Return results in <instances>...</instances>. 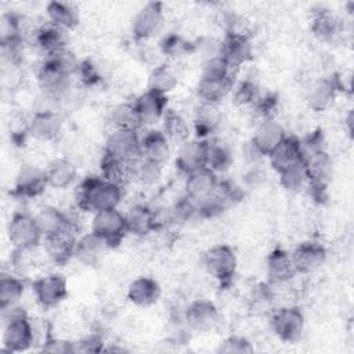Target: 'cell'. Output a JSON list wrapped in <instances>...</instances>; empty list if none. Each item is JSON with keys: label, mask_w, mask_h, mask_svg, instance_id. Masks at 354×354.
<instances>
[{"label": "cell", "mask_w": 354, "mask_h": 354, "mask_svg": "<svg viewBox=\"0 0 354 354\" xmlns=\"http://www.w3.org/2000/svg\"><path fill=\"white\" fill-rule=\"evenodd\" d=\"M313 35L322 41H335L343 33V21L330 10H319L313 15Z\"/></svg>", "instance_id": "30"}, {"label": "cell", "mask_w": 354, "mask_h": 354, "mask_svg": "<svg viewBox=\"0 0 354 354\" xmlns=\"http://www.w3.org/2000/svg\"><path fill=\"white\" fill-rule=\"evenodd\" d=\"M22 43L21 19L12 12H4L0 22V44L1 48L19 47Z\"/></svg>", "instance_id": "37"}, {"label": "cell", "mask_w": 354, "mask_h": 354, "mask_svg": "<svg viewBox=\"0 0 354 354\" xmlns=\"http://www.w3.org/2000/svg\"><path fill=\"white\" fill-rule=\"evenodd\" d=\"M267 279L271 285H282L297 275L290 253L282 248H275L270 252L266 260Z\"/></svg>", "instance_id": "23"}, {"label": "cell", "mask_w": 354, "mask_h": 354, "mask_svg": "<svg viewBox=\"0 0 354 354\" xmlns=\"http://www.w3.org/2000/svg\"><path fill=\"white\" fill-rule=\"evenodd\" d=\"M268 158L277 173L306 160L301 141L292 136H286L283 141L268 155Z\"/></svg>", "instance_id": "24"}, {"label": "cell", "mask_w": 354, "mask_h": 354, "mask_svg": "<svg viewBox=\"0 0 354 354\" xmlns=\"http://www.w3.org/2000/svg\"><path fill=\"white\" fill-rule=\"evenodd\" d=\"M64 29L47 22L33 32V44L46 55L66 48V36Z\"/></svg>", "instance_id": "31"}, {"label": "cell", "mask_w": 354, "mask_h": 354, "mask_svg": "<svg viewBox=\"0 0 354 354\" xmlns=\"http://www.w3.org/2000/svg\"><path fill=\"white\" fill-rule=\"evenodd\" d=\"M75 75H77V76L80 77L82 83H84L86 86L94 84V83H97V82L100 80V73H98V71H97L95 66H94L91 62H88V61L79 62V66H77V71H76Z\"/></svg>", "instance_id": "47"}, {"label": "cell", "mask_w": 354, "mask_h": 354, "mask_svg": "<svg viewBox=\"0 0 354 354\" xmlns=\"http://www.w3.org/2000/svg\"><path fill=\"white\" fill-rule=\"evenodd\" d=\"M171 152V142L162 130H148L141 137V156L163 166Z\"/></svg>", "instance_id": "26"}, {"label": "cell", "mask_w": 354, "mask_h": 354, "mask_svg": "<svg viewBox=\"0 0 354 354\" xmlns=\"http://www.w3.org/2000/svg\"><path fill=\"white\" fill-rule=\"evenodd\" d=\"M162 295L160 285L151 277H138L130 282L127 288L129 300L138 307H149L155 304Z\"/></svg>", "instance_id": "29"}, {"label": "cell", "mask_w": 354, "mask_h": 354, "mask_svg": "<svg viewBox=\"0 0 354 354\" xmlns=\"http://www.w3.org/2000/svg\"><path fill=\"white\" fill-rule=\"evenodd\" d=\"M62 131V119L57 111H35L28 122V134L37 141H55Z\"/></svg>", "instance_id": "19"}, {"label": "cell", "mask_w": 354, "mask_h": 354, "mask_svg": "<svg viewBox=\"0 0 354 354\" xmlns=\"http://www.w3.org/2000/svg\"><path fill=\"white\" fill-rule=\"evenodd\" d=\"M37 224L43 232V236L59 234V232H75L77 230V225L68 213L62 212L61 209L46 205L37 210L35 214Z\"/></svg>", "instance_id": "21"}, {"label": "cell", "mask_w": 354, "mask_h": 354, "mask_svg": "<svg viewBox=\"0 0 354 354\" xmlns=\"http://www.w3.org/2000/svg\"><path fill=\"white\" fill-rule=\"evenodd\" d=\"M220 178L216 171L210 167H202L185 176L184 191L185 196L194 202H201L216 192L218 188Z\"/></svg>", "instance_id": "20"}, {"label": "cell", "mask_w": 354, "mask_h": 354, "mask_svg": "<svg viewBox=\"0 0 354 354\" xmlns=\"http://www.w3.org/2000/svg\"><path fill=\"white\" fill-rule=\"evenodd\" d=\"M203 266L221 288L232 283L236 274L238 260L234 249L225 243H218L209 248L203 254Z\"/></svg>", "instance_id": "5"}, {"label": "cell", "mask_w": 354, "mask_h": 354, "mask_svg": "<svg viewBox=\"0 0 354 354\" xmlns=\"http://www.w3.org/2000/svg\"><path fill=\"white\" fill-rule=\"evenodd\" d=\"M159 47H160L162 54L169 55V57H180V55H184L187 53L195 51V44L187 41L184 37H181L177 33H171V35L165 36L162 39Z\"/></svg>", "instance_id": "43"}, {"label": "cell", "mask_w": 354, "mask_h": 354, "mask_svg": "<svg viewBox=\"0 0 354 354\" xmlns=\"http://www.w3.org/2000/svg\"><path fill=\"white\" fill-rule=\"evenodd\" d=\"M220 57L232 71L249 62L253 57V46L249 35L225 33L224 40H221Z\"/></svg>", "instance_id": "15"}, {"label": "cell", "mask_w": 354, "mask_h": 354, "mask_svg": "<svg viewBox=\"0 0 354 354\" xmlns=\"http://www.w3.org/2000/svg\"><path fill=\"white\" fill-rule=\"evenodd\" d=\"M46 12L48 22L64 30L73 29L79 24V11L71 3L50 1L46 7Z\"/></svg>", "instance_id": "33"}, {"label": "cell", "mask_w": 354, "mask_h": 354, "mask_svg": "<svg viewBox=\"0 0 354 354\" xmlns=\"http://www.w3.org/2000/svg\"><path fill=\"white\" fill-rule=\"evenodd\" d=\"M220 122H221V116L217 109V105L202 104V106L196 111L195 122H194L198 138L206 140V136L212 134L217 129Z\"/></svg>", "instance_id": "39"}, {"label": "cell", "mask_w": 354, "mask_h": 354, "mask_svg": "<svg viewBox=\"0 0 354 354\" xmlns=\"http://www.w3.org/2000/svg\"><path fill=\"white\" fill-rule=\"evenodd\" d=\"M133 108L140 124L151 126L163 119L167 111V95L145 90L133 101Z\"/></svg>", "instance_id": "16"}, {"label": "cell", "mask_w": 354, "mask_h": 354, "mask_svg": "<svg viewBox=\"0 0 354 354\" xmlns=\"http://www.w3.org/2000/svg\"><path fill=\"white\" fill-rule=\"evenodd\" d=\"M104 153L126 162L141 158V137L137 129H112L105 140Z\"/></svg>", "instance_id": "6"}, {"label": "cell", "mask_w": 354, "mask_h": 354, "mask_svg": "<svg viewBox=\"0 0 354 354\" xmlns=\"http://www.w3.org/2000/svg\"><path fill=\"white\" fill-rule=\"evenodd\" d=\"M3 317V348L8 353H21L28 350L35 340L32 322L19 304L1 310Z\"/></svg>", "instance_id": "3"}, {"label": "cell", "mask_w": 354, "mask_h": 354, "mask_svg": "<svg viewBox=\"0 0 354 354\" xmlns=\"http://www.w3.org/2000/svg\"><path fill=\"white\" fill-rule=\"evenodd\" d=\"M48 187L46 169H40L37 166L25 165L19 169L15 183H14V194L19 198H36L40 196L46 188Z\"/></svg>", "instance_id": "18"}, {"label": "cell", "mask_w": 354, "mask_h": 354, "mask_svg": "<svg viewBox=\"0 0 354 354\" xmlns=\"http://www.w3.org/2000/svg\"><path fill=\"white\" fill-rule=\"evenodd\" d=\"M176 166L184 174L207 167V138L187 140L178 145Z\"/></svg>", "instance_id": "14"}, {"label": "cell", "mask_w": 354, "mask_h": 354, "mask_svg": "<svg viewBox=\"0 0 354 354\" xmlns=\"http://www.w3.org/2000/svg\"><path fill=\"white\" fill-rule=\"evenodd\" d=\"M162 177V166L144 159L142 156L133 163V178L142 185L151 187L159 183Z\"/></svg>", "instance_id": "40"}, {"label": "cell", "mask_w": 354, "mask_h": 354, "mask_svg": "<svg viewBox=\"0 0 354 354\" xmlns=\"http://www.w3.org/2000/svg\"><path fill=\"white\" fill-rule=\"evenodd\" d=\"M232 100L236 105H253L260 95L259 86L254 80L245 79L232 87Z\"/></svg>", "instance_id": "44"}, {"label": "cell", "mask_w": 354, "mask_h": 354, "mask_svg": "<svg viewBox=\"0 0 354 354\" xmlns=\"http://www.w3.org/2000/svg\"><path fill=\"white\" fill-rule=\"evenodd\" d=\"M270 325L279 340L283 343H295L303 335L304 315L300 308L295 306L281 307L272 313Z\"/></svg>", "instance_id": "8"}, {"label": "cell", "mask_w": 354, "mask_h": 354, "mask_svg": "<svg viewBox=\"0 0 354 354\" xmlns=\"http://www.w3.org/2000/svg\"><path fill=\"white\" fill-rule=\"evenodd\" d=\"M90 231L102 238L109 248L118 245L127 234L124 213H122L118 207L94 213Z\"/></svg>", "instance_id": "9"}, {"label": "cell", "mask_w": 354, "mask_h": 354, "mask_svg": "<svg viewBox=\"0 0 354 354\" xmlns=\"http://www.w3.org/2000/svg\"><path fill=\"white\" fill-rule=\"evenodd\" d=\"M165 15L160 3H147L133 18L131 33L137 41H147L155 37L163 26Z\"/></svg>", "instance_id": "10"}, {"label": "cell", "mask_w": 354, "mask_h": 354, "mask_svg": "<svg viewBox=\"0 0 354 354\" xmlns=\"http://www.w3.org/2000/svg\"><path fill=\"white\" fill-rule=\"evenodd\" d=\"M254 348L252 343L243 336H230L223 343H220L217 351L227 354H245L252 353Z\"/></svg>", "instance_id": "45"}, {"label": "cell", "mask_w": 354, "mask_h": 354, "mask_svg": "<svg viewBox=\"0 0 354 354\" xmlns=\"http://www.w3.org/2000/svg\"><path fill=\"white\" fill-rule=\"evenodd\" d=\"M283 126L277 119H264L256 126L250 148L257 156H268L286 137Z\"/></svg>", "instance_id": "12"}, {"label": "cell", "mask_w": 354, "mask_h": 354, "mask_svg": "<svg viewBox=\"0 0 354 354\" xmlns=\"http://www.w3.org/2000/svg\"><path fill=\"white\" fill-rule=\"evenodd\" d=\"M32 290L36 301L43 308H54L68 296L66 281L58 274H48L35 279Z\"/></svg>", "instance_id": "11"}, {"label": "cell", "mask_w": 354, "mask_h": 354, "mask_svg": "<svg viewBox=\"0 0 354 354\" xmlns=\"http://www.w3.org/2000/svg\"><path fill=\"white\" fill-rule=\"evenodd\" d=\"M177 86V75L167 64L155 65L148 76L147 90L167 95Z\"/></svg>", "instance_id": "34"}, {"label": "cell", "mask_w": 354, "mask_h": 354, "mask_svg": "<svg viewBox=\"0 0 354 354\" xmlns=\"http://www.w3.org/2000/svg\"><path fill=\"white\" fill-rule=\"evenodd\" d=\"M123 198V187L108 181L102 176L86 177L77 187L76 205L79 210L97 213L116 209Z\"/></svg>", "instance_id": "1"}, {"label": "cell", "mask_w": 354, "mask_h": 354, "mask_svg": "<svg viewBox=\"0 0 354 354\" xmlns=\"http://www.w3.org/2000/svg\"><path fill=\"white\" fill-rule=\"evenodd\" d=\"M7 234L14 250H33L44 238L35 214L28 212H15L11 216Z\"/></svg>", "instance_id": "4"}, {"label": "cell", "mask_w": 354, "mask_h": 354, "mask_svg": "<svg viewBox=\"0 0 354 354\" xmlns=\"http://www.w3.org/2000/svg\"><path fill=\"white\" fill-rule=\"evenodd\" d=\"M232 151L221 140H207V167L213 171H224L232 163Z\"/></svg>", "instance_id": "38"}, {"label": "cell", "mask_w": 354, "mask_h": 354, "mask_svg": "<svg viewBox=\"0 0 354 354\" xmlns=\"http://www.w3.org/2000/svg\"><path fill=\"white\" fill-rule=\"evenodd\" d=\"M234 87V71L220 55L206 59L202 76L196 84V95L202 104H220Z\"/></svg>", "instance_id": "2"}, {"label": "cell", "mask_w": 354, "mask_h": 354, "mask_svg": "<svg viewBox=\"0 0 354 354\" xmlns=\"http://www.w3.org/2000/svg\"><path fill=\"white\" fill-rule=\"evenodd\" d=\"M75 232H59L43 238L44 252L47 257L57 266L66 264L75 256Z\"/></svg>", "instance_id": "25"}, {"label": "cell", "mask_w": 354, "mask_h": 354, "mask_svg": "<svg viewBox=\"0 0 354 354\" xmlns=\"http://www.w3.org/2000/svg\"><path fill=\"white\" fill-rule=\"evenodd\" d=\"M25 292V282L21 275L3 274L0 278V310L19 304Z\"/></svg>", "instance_id": "35"}, {"label": "cell", "mask_w": 354, "mask_h": 354, "mask_svg": "<svg viewBox=\"0 0 354 354\" xmlns=\"http://www.w3.org/2000/svg\"><path fill=\"white\" fill-rule=\"evenodd\" d=\"M37 83L43 95L58 101V104L62 95L72 86L71 75L62 72L46 59H43L41 65L37 69Z\"/></svg>", "instance_id": "13"}, {"label": "cell", "mask_w": 354, "mask_h": 354, "mask_svg": "<svg viewBox=\"0 0 354 354\" xmlns=\"http://www.w3.org/2000/svg\"><path fill=\"white\" fill-rule=\"evenodd\" d=\"M221 315L217 306L207 299L192 300L183 313V321L188 329L199 333L214 330L220 324Z\"/></svg>", "instance_id": "7"}, {"label": "cell", "mask_w": 354, "mask_h": 354, "mask_svg": "<svg viewBox=\"0 0 354 354\" xmlns=\"http://www.w3.org/2000/svg\"><path fill=\"white\" fill-rule=\"evenodd\" d=\"M339 90H340V83L337 77L328 76V77L318 79L308 88V93H307L308 106L317 112L325 111L332 105Z\"/></svg>", "instance_id": "27"}, {"label": "cell", "mask_w": 354, "mask_h": 354, "mask_svg": "<svg viewBox=\"0 0 354 354\" xmlns=\"http://www.w3.org/2000/svg\"><path fill=\"white\" fill-rule=\"evenodd\" d=\"M124 217L127 232L136 236H147L151 232H155L160 225L158 213L151 206L144 203L131 206L127 213H124Z\"/></svg>", "instance_id": "22"}, {"label": "cell", "mask_w": 354, "mask_h": 354, "mask_svg": "<svg viewBox=\"0 0 354 354\" xmlns=\"http://www.w3.org/2000/svg\"><path fill=\"white\" fill-rule=\"evenodd\" d=\"M108 248L109 245L102 238L90 231L76 238L73 259L84 266H94L100 261Z\"/></svg>", "instance_id": "28"}, {"label": "cell", "mask_w": 354, "mask_h": 354, "mask_svg": "<svg viewBox=\"0 0 354 354\" xmlns=\"http://www.w3.org/2000/svg\"><path fill=\"white\" fill-rule=\"evenodd\" d=\"M113 129H137L140 124L131 104H119L111 111L109 116Z\"/></svg>", "instance_id": "42"}, {"label": "cell", "mask_w": 354, "mask_h": 354, "mask_svg": "<svg viewBox=\"0 0 354 354\" xmlns=\"http://www.w3.org/2000/svg\"><path fill=\"white\" fill-rule=\"evenodd\" d=\"M279 174V183L281 185L288 191H299L304 187L306 183H308V170L306 160L300 162L297 165H293L282 171Z\"/></svg>", "instance_id": "41"}, {"label": "cell", "mask_w": 354, "mask_h": 354, "mask_svg": "<svg viewBox=\"0 0 354 354\" xmlns=\"http://www.w3.org/2000/svg\"><path fill=\"white\" fill-rule=\"evenodd\" d=\"M290 257L297 274H310L325 264L328 252L319 242L307 241L299 243L290 253Z\"/></svg>", "instance_id": "17"}, {"label": "cell", "mask_w": 354, "mask_h": 354, "mask_svg": "<svg viewBox=\"0 0 354 354\" xmlns=\"http://www.w3.org/2000/svg\"><path fill=\"white\" fill-rule=\"evenodd\" d=\"M102 339L98 335H90L79 342L73 343V353H95L102 350Z\"/></svg>", "instance_id": "46"}, {"label": "cell", "mask_w": 354, "mask_h": 354, "mask_svg": "<svg viewBox=\"0 0 354 354\" xmlns=\"http://www.w3.org/2000/svg\"><path fill=\"white\" fill-rule=\"evenodd\" d=\"M163 133L171 144H183L189 140V126L187 120L176 111L167 109L163 115Z\"/></svg>", "instance_id": "36"}, {"label": "cell", "mask_w": 354, "mask_h": 354, "mask_svg": "<svg viewBox=\"0 0 354 354\" xmlns=\"http://www.w3.org/2000/svg\"><path fill=\"white\" fill-rule=\"evenodd\" d=\"M48 187L54 189H66L77 180V167L68 158H58L53 160L46 169Z\"/></svg>", "instance_id": "32"}]
</instances>
